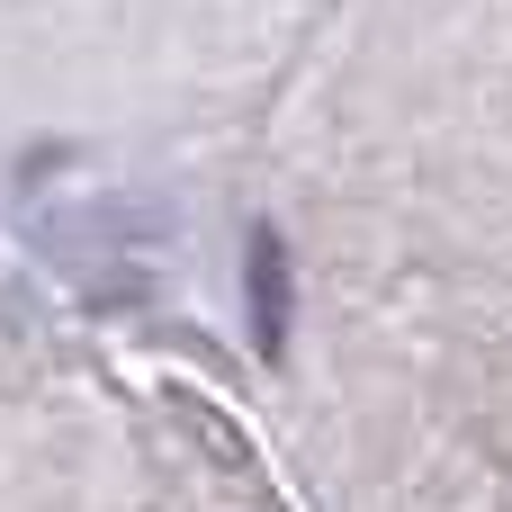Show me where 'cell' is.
<instances>
[{"label":"cell","instance_id":"cell-1","mask_svg":"<svg viewBox=\"0 0 512 512\" xmlns=\"http://www.w3.org/2000/svg\"><path fill=\"white\" fill-rule=\"evenodd\" d=\"M243 261H252V333H261V351H288V324H297V270H288L279 225H252V234H243Z\"/></svg>","mask_w":512,"mask_h":512}]
</instances>
